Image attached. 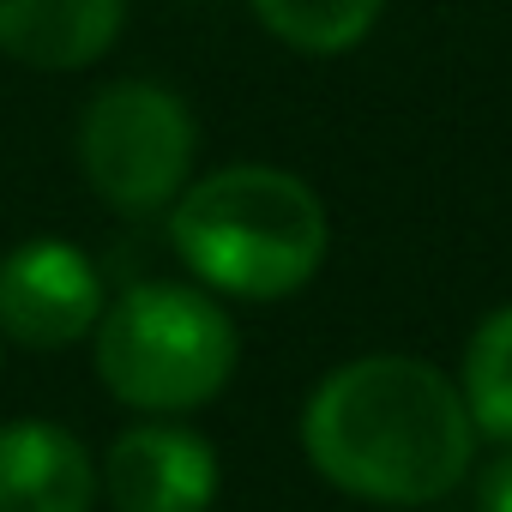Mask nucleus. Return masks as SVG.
I'll use <instances>...</instances> for the list:
<instances>
[{
  "label": "nucleus",
  "mask_w": 512,
  "mask_h": 512,
  "mask_svg": "<svg viewBox=\"0 0 512 512\" xmlns=\"http://www.w3.org/2000/svg\"><path fill=\"white\" fill-rule=\"evenodd\" d=\"M476 512H512V446L482 470V482H476Z\"/></svg>",
  "instance_id": "9b49d317"
},
{
  "label": "nucleus",
  "mask_w": 512,
  "mask_h": 512,
  "mask_svg": "<svg viewBox=\"0 0 512 512\" xmlns=\"http://www.w3.org/2000/svg\"><path fill=\"white\" fill-rule=\"evenodd\" d=\"M97 374L133 410L211 404L235 374V326L187 284H133L97 314Z\"/></svg>",
  "instance_id": "7ed1b4c3"
},
{
  "label": "nucleus",
  "mask_w": 512,
  "mask_h": 512,
  "mask_svg": "<svg viewBox=\"0 0 512 512\" xmlns=\"http://www.w3.org/2000/svg\"><path fill=\"white\" fill-rule=\"evenodd\" d=\"M302 446L314 470L356 500L428 506L470 476L476 422L440 368L416 356H362L314 386Z\"/></svg>",
  "instance_id": "f257e3e1"
},
{
  "label": "nucleus",
  "mask_w": 512,
  "mask_h": 512,
  "mask_svg": "<svg viewBox=\"0 0 512 512\" xmlns=\"http://www.w3.org/2000/svg\"><path fill=\"white\" fill-rule=\"evenodd\" d=\"M247 7L278 43L302 55H344L380 25L386 0H247Z\"/></svg>",
  "instance_id": "1a4fd4ad"
},
{
  "label": "nucleus",
  "mask_w": 512,
  "mask_h": 512,
  "mask_svg": "<svg viewBox=\"0 0 512 512\" xmlns=\"http://www.w3.org/2000/svg\"><path fill=\"white\" fill-rule=\"evenodd\" d=\"M103 494L115 512H205L217 494V452L193 428H127L103 458Z\"/></svg>",
  "instance_id": "423d86ee"
},
{
  "label": "nucleus",
  "mask_w": 512,
  "mask_h": 512,
  "mask_svg": "<svg viewBox=\"0 0 512 512\" xmlns=\"http://www.w3.org/2000/svg\"><path fill=\"white\" fill-rule=\"evenodd\" d=\"M97 470L55 422L0 428V512H91Z\"/></svg>",
  "instance_id": "0eeeda50"
},
{
  "label": "nucleus",
  "mask_w": 512,
  "mask_h": 512,
  "mask_svg": "<svg viewBox=\"0 0 512 512\" xmlns=\"http://www.w3.org/2000/svg\"><path fill=\"white\" fill-rule=\"evenodd\" d=\"M458 398H464V410H470L476 434H488V440L512 446V308L488 314V320L470 332Z\"/></svg>",
  "instance_id": "9d476101"
},
{
  "label": "nucleus",
  "mask_w": 512,
  "mask_h": 512,
  "mask_svg": "<svg viewBox=\"0 0 512 512\" xmlns=\"http://www.w3.org/2000/svg\"><path fill=\"white\" fill-rule=\"evenodd\" d=\"M127 0H0V49L43 73H73L109 55Z\"/></svg>",
  "instance_id": "6e6552de"
},
{
  "label": "nucleus",
  "mask_w": 512,
  "mask_h": 512,
  "mask_svg": "<svg viewBox=\"0 0 512 512\" xmlns=\"http://www.w3.org/2000/svg\"><path fill=\"white\" fill-rule=\"evenodd\" d=\"M103 314V278L73 241H25L0 260V326L31 350H67Z\"/></svg>",
  "instance_id": "39448f33"
},
{
  "label": "nucleus",
  "mask_w": 512,
  "mask_h": 512,
  "mask_svg": "<svg viewBox=\"0 0 512 512\" xmlns=\"http://www.w3.org/2000/svg\"><path fill=\"white\" fill-rule=\"evenodd\" d=\"M193 151H199L193 109L151 79L103 85L85 103V121H79L85 181L97 187L103 205H115L127 217L163 211L187 187Z\"/></svg>",
  "instance_id": "20e7f679"
},
{
  "label": "nucleus",
  "mask_w": 512,
  "mask_h": 512,
  "mask_svg": "<svg viewBox=\"0 0 512 512\" xmlns=\"http://www.w3.org/2000/svg\"><path fill=\"white\" fill-rule=\"evenodd\" d=\"M169 241L187 272L241 302L296 296L326 266V205L320 193L272 163H229L175 193Z\"/></svg>",
  "instance_id": "f03ea898"
}]
</instances>
